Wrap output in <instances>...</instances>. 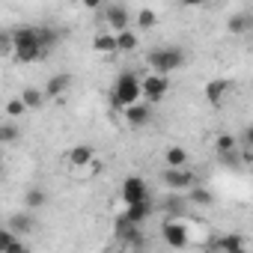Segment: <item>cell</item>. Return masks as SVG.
Instances as JSON below:
<instances>
[{"label": "cell", "instance_id": "obj_1", "mask_svg": "<svg viewBox=\"0 0 253 253\" xmlns=\"http://www.w3.org/2000/svg\"><path fill=\"white\" fill-rule=\"evenodd\" d=\"M9 36H12V60L15 63H36L45 57L39 48V39H36V27H30V24L15 27V30H9Z\"/></svg>", "mask_w": 253, "mask_h": 253}, {"label": "cell", "instance_id": "obj_2", "mask_svg": "<svg viewBox=\"0 0 253 253\" xmlns=\"http://www.w3.org/2000/svg\"><path fill=\"white\" fill-rule=\"evenodd\" d=\"M110 101L116 107H131L140 101V78L134 72H119L116 84H113V92H110Z\"/></svg>", "mask_w": 253, "mask_h": 253}, {"label": "cell", "instance_id": "obj_3", "mask_svg": "<svg viewBox=\"0 0 253 253\" xmlns=\"http://www.w3.org/2000/svg\"><path fill=\"white\" fill-rule=\"evenodd\" d=\"M146 63H149V69H152V75H161V78H167L170 72H176L182 63H185V54L179 51V48H155L149 57H146Z\"/></svg>", "mask_w": 253, "mask_h": 253}, {"label": "cell", "instance_id": "obj_4", "mask_svg": "<svg viewBox=\"0 0 253 253\" xmlns=\"http://www.w3.org/2000/svg\"><path fill=\"white\" fill-rule=\"evenodd\" d=\"M167 89H170V81L161 78V75H146V78H140V101H146L149 107L158 104V101L167 95Z\"/></svg>", "mask_w": 253, "mask_h": 253}, {"label": "cell", "instance_id": "obj_5", "mask_svg": "<svg viewBox=\"0 0 253 253\" xmlns=\"http://www.w3.org/2000/svg\"><path fill=\"white\" fill-rule=\"evenodd\" d=\"M122 200H125V206H134V203H146V200H152L149 197V185H146V179H140V176H128L122 182Z\"/></svg>", "mask_w": 253, "mask_h": 253}, {"label": "cell", "instance_id": "obj_6", "mask_svg": "<svg viewBox=\"0 0 253 253\" xmlns=\"http://www.w3.org/2000/svg\"><path fill=\"white\" fill-rule=\"evenodd\" d=\"M104 21L110 24L113 33L131 30V12H128V6H122V3H107V6H104ZM110 30H107V33H110Z\"/></svg>", "mask_w": 253, "mask_h": 253}, {"label": "cell", "instance_id": "obj_7", "mask_svg": "<svg viewBox=\"0 0 253 253\" xmlns=\"http://www.w3.org/2000/svg\"><path fill=\"white\" fill-rule=\"evenodd\" d=\"M161 182L170 188V194H182V191H191L197 185V179H194V173L188 167L185 170H164L161 173Z\"/></svg>", "mask_w": 253, "mask_h": 253}, {"label": "cell", "instance_id": "obj_8", "mask_svg": "<svg viewBox=\"0 0 253 253\" xmlns=\"http://www.w3.org/2000/svg\"><path fill=\"white\" fill-rule=\"evenodd\" d=\"M161 235H164L167 247H173V250H182V247H188V226H185L182 220H164V226H161Z\"/></svg>", "mask_w": 253, "mask_h": 253}, {"label": "cell", "instance_id": "obj_9", "mask_svg": "<svg viewBox=\"0 0 253 253\" xmlns=\"http://www.w3.org/2000/svg\"><path fill=\"white\" fill-rule=\"evenodd\" d=\"M232 89H235V84H232V81H226V78H214V81H209V84H206V98H209V104L220 107Z\"/></svg>", "mask_w": 253, "mask_h": 253}, {"label": "cell", "instance_id": "obj_10", "mask_svg": "<svg viewBox=\"0 0 253 253\" xmlns=\"http://www.w3.org/2000/svg\"><path fill=\"white\" fill-rule=\"evenodd\" d=\"M116 238H122L125 244H131V247H143V229L140 226H134V223H128L122 214L116 217Z\"/></svg>", "mask_w": 253, "mask_h": 253}, {"label": "cell", "instance_id": "obj_11", "mask_svg": "<svg viewBox=\"0 0 253 253\" xmlns=\"http://www.w3.org/2000/svg\"><path fill=\"white\" fill-rule=\"evenodd\" d=\"M69 86H72V75H69V72H57V75L48 78L42 95H45V101H48V98H63V95L69 92Z\"/></svg>", "mask_w": 253, "mask_h": 253}, {"label": "cell", "instance_id": "obj_12", "mask_svg": "<svg viewBox=\"0 0 253 253\" xmlns=\"http://www.w3.org/2000/svg\"><path fill=\"white\" fill-rule=\"evenodd\" d=\"M6 229H9L15 238H24V235H30V232L36 229V217H33V211H18V214H9V223H6Z\"/></svg>", "mask_w": 253, "mask_h": 253}, {"label": "cell", "instance_id": "obj_13", "mask_svg": "<svg viewBox=\"0 0 253 253\" xmlns=\"http://www.w3.org/2000/svg\"><path fill=\"white\" fill-rule=\"evenodd\" d=\"M36 39H39V48H42V54H51V51L60 45L63 33H60L57 27H51V24H36Z\"/></svg>", "mask_w": 253, "mask_h": 253}, {"label": "cell", "instance_id": "obj_14", "mask_svg": "<svg viewBox=\"0 0 253 253\" xmlns=\"http://www.w3.org/2000/svg\"><path fill=\"white\" fill-rule=\"evenodd\" d=\"M158 206L164 209V214H170L167 220H182V214L188 211V200H185V194H167Z\"/></svg>", "mask_w": 253, "mask_h": 253}, {"label": "cell", "instance_id": "obj_15", "mask_svg": "<svg viewBox=\"0 0 253 253\" xmlns=\"http://www.w3.org/2000/svg\"><path fill=\"white\" fill-rule=\"evenodd\" d=\"M152 119V107L146 101H137L131 107H125V122L131 125V128H140V125H146Z\"/></svg>", "mask_w": 253, "mask_h": 253}, {"label": "cell", "instance_id": "obj_16", "mask_svg": "<svg viewBox=\"0 0 253 253\" xmlns=\"http://www.w3.org/2000/svg\"><path fill=\"white\" fill-rule=\"evenodd\" d=\"M152 200H146V203H134V206H125V211H122V217L128 220V223H134V226H143V220L152 214Z\"/></svg>", "mask_w": 253, "mask_h": 253}, {"label": "cell", "instance_id": "obj_17", "mask_svg": "<svg viewBox=\"0 0 253 253\" xmlns=\"http://www.w3.org/2000/svg\"><path fill=\"white\" fill-rule=\"evenodd\" d=\"M92 161H95V152H92L89 143H78V146L69 149V164L72 167H89Z\"/></svg>", "mask_w": 253, "mask_h": 253}, {"label": "cell", "instance_id": "obj_18", "mask_svg": "<svg viewBox=\"0 0 253 253\" xmlns=\"http://www.w3.org/2000/svg\"><path fill=\"white\" fill-rule=\"evenodd\" d=\"M226 27H229L232 36H241V33H247V30L253 27V15H250V12H235V15H229Z\"/></svg>", "mask_w": 253, "mask_h": 253}, {"label": "cell", "instance_id": "obj_19", "mask_svg": "<svg viewBox=\"0 0 253 253\" xmlns=\"http://www.w3.org/2000/svg\"><path fill=\"white\" fill-rule=\"evenodd\" d=\"M164 161H167V170H185L188 167V152L182 146H170L164 152Z\"/></svg>", "mask_w": 253, "mask_h": 253}, {"label": "cell", "instance_id": "obj_20", "mask_svg": "<svg viewBox=\"0 0 253 253\" xmlns=\"http://www.w3.org/2000/svg\"><path fill=\"white\" fill-rule=\"evenodd\" d=\"M185 200H188V206H211L214 203L211 191H206L203 185H194L191 191H185Z\"/></svg>", "mask_w": 253, "mask_h": 253}, {"label": "cell", "instance_id": "obj_21", "mask_svg": "<svg viewBox=\"0 0 253 253\" xmlns=\"http://www.w3.org/2000/svg\"><path fill=\"white\" fill-rule=\"evenodd\" d=\"M214 247H217V253L241 250V247H244V235H241V232H229V235H220V238L214 241Z\"/></svg>", "mask_w": 253, "mask_h": 253}, {"label": "cell", "instance_id": "obj_22", "mask_svg": "<svg viewBox=\"0 0 253 253\" xmlns=\"http://www.w3.org/2000/svg\"><path fill=\"white\" fill-rule=\"evenodd\" d=\"M18 98H21V104H24L27 110H36V107L45 104V95H42V89H36V86H27Z\"/></svg>", "mask_w": 253, "mask_h": 253}, {"label": "cell", "instance_id": "obj_23", "mask_svg": "<svg viewBox=\"0 0 253 253\" xmlns=\"http://www.w3.org/2000/svg\"><path fill=\"white\" fill-rule=\"evenodd\" d=\"M45 203H48V194H45L42 188H30V191L24 194V206H27V211H39Z\"/></svg>", "mask_w": 253, "mask_h": 253}, {"label": "cell", "instance_id": "obj_24", "mask_svg": "<svg viewBox=\"0 0 253 253\" xmlns=\"http://www.w3.org/2000/svg\"><path fill=\"white\" fill-rule=\"evenodd\" d=\"M113 36H116V51H134L140 45L134 30H122V33H113Z\"/></svg>", "mask_w": 253, "mask_h": 253}, {"label": "cell", "instance_id": "obj_25", "mask_svg": "<svg viewBox=\"0 0 253 253\" xmlns=\"http://www.w3.org/2000/svg\"><path fill=\"white\" fill-rule=\"evenodd\" d=\"M92 48H95L98 54H113V51H116V36H113V33H98V36L92 39Z\"/></svg>", "mask_w": 253, "mask_h": 253}, {"label": "cell", "instance_id": "obj_26", "mask_svg": "<svg viewBox=\"0 0 253 253\" xmlns=\"http://www.w3.org/2000/svg\"><path fill=\"white\" fill-rule=\"evenodd\" d=\"M21 131H18V125L9 119V122H0V143H18Z\"/></svg>", "mask_w": 253, "mask_h": 253}, {"label": "cell", "instance_id": "obj_27", "mask_svg": "<svg viewBox=\"0 0 253 253\" xmlns=\"http://www.w3.org/2000/svg\"><path fill=\"white\" fill-rule=\"evenodd\" d=\"M134 21H137V27H140V30H152V27L158 24V15H155V9L143 6V9L137 12V18H134Z\"/></svg>", "mask_w": 253, "mask_h": 253}, {"label": "cell", "instance_id": "obj_28", "mask_svg": "<svg viewBox=\"0 0 253 253\" xmlns=\"http://www.w3.org/2000/svg\"><path fill=\"white\" fill-rule=\"evenodd\" d=\"M214 149H217V155H223V152H232V149H238V143H235V137H232V134H217V140H214Z\"/></svg>", "mask_w": 253, "mask_h": 253}, {"label": "cell", "instance_id": "obj_29", "mask_svg": "<svg viewBox=\"0 0 253 253\" xmlns=\"http://www.w3.org/2000/svg\"><path fill=\"white\" fill-rule=\"evenodd\" d=\"M24 110H27V107H24V104H21V98H18V95H15V98H9V101H6V116H9V119H12V122H15V119H18V116H21V113H24Z\"/></svg>", "mask_w": 253, "mask_h": 253}, {"label": "cell", "instance_id": "obj_30", "mask_svg": "<svg viewBox=\"0 0 253 253\" xmlns=\"http://www.w3.org/2000/svg\"><path fill=\"white\" fill-rule=\"evenodd\" d=\"M0 54H12V36H9V30H0Z\"/></svg>", "mask_w": 253, "mask_h": 253}, {"label": "cell", "instance_id": "obj_31", "mask_svg": "<svg viewBox=\"0 0 253 253\" xmlns=\"http://www.w3.org/2000/svg\"><path fill=\"white\" fill-rule=\"evenodd\" d=\"M12 241H15V235H12V232H9L6 226H0V253H3V250H6V247L12 244Z\"/></svg>", "mask_w": 253, "mask_h": 253}, {"label": "cell", "instance_id": "obj_32", "mask_svg": "<svg viewBox=\"0 0 253 253\" xmlns=\"http://www.w3.org/2000/svg\"><path fill=\"white\" fill-rule=\"evenodd\" d=\"M3 253H30V247H27V244H24L21 238H15V241H12V244H9V247L3 250Z\"/></svg>", "mask_w": 253, "mask_h": 253}, {"label": "cell", "instance_id": "obj_33", "mask_svg": "<svg viewBox=\"0 0 253 253\" xmlns=\"http://www.w3.org/2000/svg\"><path fill=\"white\" fill-rule=\"evenodd\" d=\"M229 253H247V250H244V247H241V250H229Z\"/></svg>", "mask_w": 253, "mask_h": 253}]
</instances>
